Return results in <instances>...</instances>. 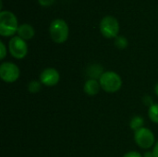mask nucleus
<instances>
[{
    "instance_id": "nucleus-11",
    "label": "nucleus",
    "mask_w": 158,
    "mask_h": 157,
    "mask_svg": "<svg viewBox=\"0 0 158 157\" xmlns=\"http://www.w3.org/2000/svg\"><path fill=\"white\" fill-rule=\"evenodd\" d=\"M143 124H144V121H143V118L134 117L131 121V130H134L135 131H137L138 130L143 128Z\"/></svg>"
},
{
    "instance_id": "nucleus-1",
    "label": "nucleus",
    "mask_w": 158,
    "mask_h": 157,
    "mask_svg": "<svg viewBox=\"0 0 158 157\" xmlns=\"http://www.w3.org/2000/svg\"><path fill=\"white\" fill-rule=\"evenodd\" d=\"M17 17L9 10L0 12V34L2 36H12L18 31Z\"/></svg>"
},
{
    "instance_id": "nucleus-19",
    "label": "nucleus",
    "mask_w": 158,
    "mask_h": 157,
    "mask_svg": "<svg viewBox=\"0 0 158 157\" xmlns=\"http://www.w3.org/2000/svg\"><path fill=\"white\" fill-rule=\"evenodd\" d=\"M144 157H154V154H153V152L152 153H146L144 155Z\"/></svg>"
},
{
    "instance_id": "nucleus-16",
    "label": "nucleus",
    "mask_w": 158,
    "mask_h": 157,
    "mask_svg": "<svg viewBox=\"0 0 158 157\" xmlns=\"http://www.w3.org/2000/svg\"><path fill=\"white\" fill-rule=\"evenodd\" d=\"M38 2L42 6H49L55 2V0H38Z\"/></svg>"
},
{
    "instance_id": "nucleus-14",
    "label": "nucleus",
    "mask_w": 158,
    "mask_h": 157,
    "mask_svg": "<svg viewBox=\"0 0 158 157\" xmlns=\"http://www.w3.org/2000/svg\"><path fill=\"white\" fill-rule=\"evenodd\" d=\"M28 90L31 93H38L41 90V83L38 82L37 81H32L29 83L28 85Z\"/></svg>"
},
{
    "instance_id": "nucleus-6",
    "label": "nucleus",
    "mask_w": 158,
    "mask_h": 157,
    "mask_svg": "<svg viewBox=\"0 0 158 157\" xmlns=\"http://www.w3.org/2000/svg\"><path fill=\"white\" fill-rule=\"evenodd\" d=\"M0 77L4 81L12 83L19 79V68L14 63L4 62L0 66Z\"/></svg>"
},
{
    "instance_id": "nucleus-2",
    "label": "nucleus",
    "mask_w": 158,
    "mask_h": 157,
    "mask_svg": "<svg viewBox=\"0 0 158 157\" xmlns=\"http://www.w3.org/2000/svg\"><path fill=\"white\" fill-rule=\"evenodd\" d=\"M51 39L56 43H62L68 40L69 26L68 23L62 19H54L49 27Z\"/></svg>"
},
{
    "instance_id": "nucleus-4",
    "label": "nucleus",
    "mask_w": 158,
    "mask_h": 157,
    "mask_svg": "<svg viewBox=\"0 0 158 157\" xmlns=\"http://www.w3.org/2000/svg\"><path fill=\"white\" fill-rule=\"evenodd\" d=\"M101 33L106 38H116L119 31L118 20L113 16H106L100 22Z\"/></svg>"
},
{
    "instance_id": "nucleus-9",
    "label": "nucleus",
    "mask_w": 158,
    "mask_h": 157,
    "mask_svg": "<svg viewBox=\"0 0 158 157\" xmlns=\"http://www.w3.org/2000/svg\"><path fill=\"white\" fill-rule=\"evenodd\" d=\"M17 32L19 36L23 40H30L34 36V29L31 25L28 23H23L19 25Z\"/></svg>"
},
{
    "instance_id": "nucleus-20",
    "label": "nucleus",
    "mask_w": 158,
    "mask_h": 157,
    "mask_svg": "<svg viewBox=\"0 0 158 157\" xmlns=\"http://www.w3.org/2000/svg\"><path fill=\"white\" fill-rule=\"evenodd\" d=\"M155 92H156V93L158 95V83L156 85V87H155Z\"/></svg>"
},
{
    "instance_id": "nucleus-7",
    "label": "nucleus",
    "mask_w": 158,
    "mask_h": 157,
    "mask_svg": "<svg viewBox=\"0 0 158 157\" xmlns=\"http://www.w3.org/2000/svg\"><path fill=\"white\" fill-rule=\"evenodd\" d=\"M134 140L139 147L143 149H149L155 143V135L149 129L142 128L135 131Z\"/></svg>"
},
{
    "instance_id": "nucleus-12",
    "label": "nucleus",
    "mask_w": 158,
    "mask_h": 157,
    "mask_svg": "<svg viewBox=\"0 0 158 157\" xmlns=\"http://www.w3.org/2000/svg\"><path fill=\"white\" fill-rule=\"evenodd\" d=\"M148 115H149L150 119L154 123L158 124V104H154L149 107Z\"/></svg>"
},
{
    "instance_id": "nucleus-13",
    "label": "nucleus",
    "mask_w": 158,
    "mask_h": 157,
    "mask_svg": "<svg viewBox=\"0 0 158 157\" xmlns=\"http://www.w3.org/2000/svg\"><path fill=\"white\" fill-rule=\"evenodd\" d=\"M115 44L119 49H124L128 46V40L124 36H117Z\"/></svg>"
},
{
    "instance_id": "nucleus-18",
    "label": "nucleus",
    "mask_w": 158,
    "mask_h": 157,
    "mask_svg": "<svg viewBox=\"0 0 158 157\" xmlns=\"http://www.w3.org/2000/svg\"><path fill=\"white\" fill-rule=\"evenodd\" d=\"M153 154H154V157H158V142L156 143V145L154 147Z\"/></svg>"
},
{
    "instance_id": "nucleus-17",
    "label": "nucleus",
    "mask_w": 158,
    "mask_h": 157,
    "mask_svg": "<svg viewBox=\"0 0 158 157\" xmlns=\"http://www.w3.org/2000/svg\"><path fill=\"white\" fill-rule=\"evenodd\" d=\"M123 157H143L141 155V154H139L138 152H130L128 154H126Z\"/></svg>"
},
{
    "instance_id": "nucleus-3",
    "label": "nucleus",
    "mask_w": 158,
    "mask_h": 157,
    "mask_svg": "<svg viewBox=\"0 0 158 157\" xmlns=\"http://www.w3.org/2000/svg\"><path fill=\"white\" fill-rule=\"evenodd\" d=\"M101 88L106 93H116L122 85V80L120 76L114 71L104 72L99 79Z\"/></svg>"
},
{
    "instance_id": "nucleus-5",
    "label": "nucleus",
    "mask_w": 158,
    "mask_h": 157,
    "mask_svg": "<svg viewBox=\"0 0 158 157\" xmlns=\"http://www.w3.org/2000/svg\"><path fill=\"white\" fill-rule=\"evenodd\" d=\"M8 49L11 56L17 59H22L28 53V45L22 38L19 36H14L11 38L8 43Z\"/></svg>"
},
{
    "instance_id": "nucleus-10",
    "label": "nucleus",
    "mask_w": 158,
    "mask_h": 157,
    "mask_svg": "<svg viewBox=\"0 0 158 157\" xmlns=\"http://www.w3.org/2000/svg\"><path fill=\"white\" fill-rule=\"evenodd\" d=\"M100 89H101L100 82L97 81L94 79L88 80L84 84V92L88 95H91V96H94V95L97 94L99 93Z\"/></svg>"
},
{
    "instance_id": "nucleus-8",
    "label": "nucleus",
    "mask_w": 158,
    "mask_h": 157,
    "mask_svg": "<svg viewBox=\"0 0 158 157\" xmlns=\"http://www.w3.org/2000/svg\"><path fill=\"white\" fill-rule=\"evenodd\" d=\"M60 80V75L58 71L53 68H45L42 71L40 75V81L43 84L46 86H55L58 83Z\"/></svg>"
},
{
    "instance_id": "nucleus-15",
    "label": "nucleus",
    "mask_w": 158,
    "mask_h": 157,
    "mask_svg": "<svg viewBox=\"0 0 158 157\" xmlns=\"http://www.w3.org/2000/svg\"><path fill=\"white\" fill-rule=\"evenodd\" d=\"M0 50H1V52H0V58L4 59L6 55V45L4 44L3 42H0Z\"/></svg>"
}]
</instances>
